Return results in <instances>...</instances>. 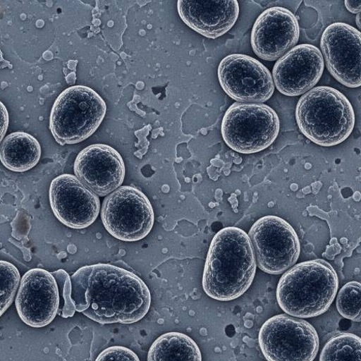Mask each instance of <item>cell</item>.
Here are the masks:
<instances>
[{"instance_id":"obj_1","label":"cell","mask_w":361,"mask_h":361,"mask_svg":"<svg viewBox=\"0 0 361 361\" xmlns=\"http://www.w3.org/2000/svg\"><path fill=\"white\" fill-rule=\"evenodd\" d=\"M71 279L75 311L100 324L135 323L152 305V295L143 281L121 267L87 265Z\"/></svg>"},{"instance_id":"obj_2","label":"cell","mask_w":361,"mask_h":361,"mask_svg":"<svg viewBox=\"0 0 361 361\" xmlns=\"http://www.w3.org/2000/svg\"><path fill=\"white\" fill-rule=\"evenodd\" d=\"M257 263L250 238L245 231L227 227L210 244L202 276L205 293L221 302L245 294L255 277Z\"/></svg>"},{"instance_id":"obj_3","label":"cell","mask_w":361,"mask_h":361,"mask_svg":"<svg viewBox=\"0 0 361 361\" xmlns=\"http://www.w3.org/2000/svg\"><path fill=\"white\" fill-rule=\"evenodd\" d=\"M339 281L336 269L324 259L298 263L281 278L276 292L280 307L296 318L324 314L332 305Z\"/></svg>"},{"instance_id":"obj_4","label":"cell","mask_w":361,"mask_h":361,"mask_svg":"<svg viewBox=\"0 0 361 361\" xmlns=\"http://www.w3.org/2000/svg\"><path fill=\"white\" fill-rule=\"evenodd\" d=\"M298 128L309 140L324 147L344 142L355 126V113L338 90L329 86L312 88L299 99L295 109Z\"/></svg>"},{"instance_id":"obj_5","label":"cell","mask_w":361,"mask_h":361,"mask_svg":"<svg viewBox=\"0 0 361 361\" xmlns=\"http://www.w3.org/2000/svg\"><path fill=\"white\" fill-rule=\"evenodd\" d=\"M106 113V104L94 90L74 85L56 99L51 111L49 129L61 145L79 143L92 136Z\"/></svg>"},{"instance_id":"obj_6","label":"cell","mask_w":361,"mask_h":361,"mask_svg":"<svg viewBox=\"0 0 361 361\" xmlns=\"http://www.w3.org/2000/svg\"><path fill=\"white\" fill-rule=\"evenodd\" d=\"M279 132L277 113L264 104L234 103L226 111L221 125L226 145L243 154L262 152L276 141Z\"/></svg>"},{"instance_id":"obj_7","label":"cell","mask_w":361,"mask_h":361,"mask_svg":"<svg viewBox=\"0 0 361 361\" xmlns=\"http://www.w3.org/2000/svg\"><path fill=\"white\" fill-rule=\"evenodd\" d=\"M259 344L267 361H313L319 348L314 327L287 314L274 316L264 323Z\"/></svg>"},{"instance_id":"obj_8","label":"cell","mask_w":361,"mask_h":361,"mask_svg":"<svg viewBox=\"0 0 361 361\" xmlns=\"http://www.w3.org/2000/svg\"><path fill=\"white\" fill-rule=\"evenodd\" d=\"M101 218L106 230L123 242H137L152 231L155 216L147 196L138 189L123 186L104 199Z\"/></svg>"},{"instance_id":"obj_9","label":"cell","mask_w":361,"mask_h":361,"mask_svg":"<svg viewBox=\"0 0 361 361\" xmlns=\"http://www.w3.org/2000/svg\"><path fill=\"white\" fill-rule=\"evenodd\" d=\"M257 267L269 275H281L295 265L300 254L298 236L284 219L267 216L256 221L248 234Z\"/></svg>"},{"instance_id":"obj_10","label":"cell","mask_w":361,"mask_h":361,"mask_svg":"<svg viewBox=\"0 0 361 361\" xmlns=\"http://www.w3.org/2000/svg\"><path fill=\"white\" fill-rule=\"evenodd\" d=\"M218 75L225 93L238 103L262 104L275 92L269 71L248 55L233 54L224 58Z\"/></svg>"},{"instance_id":"obj_11","label":"cell","mask_w":361,"mask_h":361,"mask_svg":"<svg viewBox=\"0 0 361 361\" xmlns=\"http://www.w3.org/2000/svg\"><path fill=\"white\" fill-rule=\"evenodd\" d=\"M52 212L60 223L73 229L92 226L99 217V197L71 174L56 177L49 188Z\"/></svg>"},{"instance_id":"obj_12","label":"cell","mask_w":361,"mask_h":361,"mask_svg":"<svg viewBox=\"0 0 361 361\" xmlns=\"http://www.w3.org/2000/svg\"><path fill=\"white\" fill-rule=\"evenodd\" d=\"M321 49L331 75L348 87L360 86L361 34L358 30L345 23L329 25L322 35Z\"/></svg>"},{"instance_id":"obj_13","label":"cell","mask_w":361,"mask_h":361,"mask_svg":"<svg viewBox=\"0 0 361 361\" xmlns=\"http://www.w3.org/2000/svg\"><path fill=\"white\" fill-rule=\"evenodd\" d=\"M59 302L58 284L51 273L35 268L23 275L16 298V307L25 324L35 328L47 326L56 316Z\"/></svg>"},{"instance_id":"obj_14","label":"cell","mask_w":361,"mask_h":361,"mask_svg":"<svg viewBox=\"0 0 361 361\" xmlns=\"http://www.w3.org/2000/svg\"><path fill=\"white\" fill-rule=\"evenodd\" d=\"M324 68L321 51L308 44L297 45L276 62L273 80L279 92L286 97L305 94L319 82Z\"/></svg>"},{"instance_id":"obj_15","label":"cell","mask_w":361,"mask_h":361,"mask_svg":"<svg viewBox=\"0 0 361 361\" xmlns=\"http://www.w3.org/2000/svg\"><path fill=\"white\" fill-rule=\"evenodd\" d=\"M75 176L98 197L108 196L122 186L126 165L121 155L105 144H94L82 150L74 165Z\"/></svg>"},{"instance_id":"obj_16","label":"cell","mask_w":361,"mask_h":361,"mask_svg":"<svg viewBox=\"0 0 361 361\" xmlns=\"http://www.w3.org/2000/svg\"><path fill=\"white\" fill-rule=\"evenodd\" d=\"M299 37L300 27L295 15L288 9L275 7L264 11L255 21L251 44L257 56L272 62L295 47Z\"/></svg>"},{"instance_id":"obj_17","label":"cell","mask_w":361,"mask_h":361,"mask_svg":"<svg viewBox=\"0 0 361 361\" xmlns=\"http://www.w3.org/2000/svg\"><path fill=\"white\" fill-rule=\"evenodd\" d=\"M177 8L188 26L212 39L228 32L239 15L236 0H179Z\"/></svg>"},{"instance_id":"obj_18","label":"cell","mask_w":361,"mask_h":361,"mask_svg":"<svg viewBox=\"0 0 361 361\" xmlns=\"http://www.w3.org/2000/svg\"><path fill=\"white\" fill-rule=\"evenodd\" d=\"M42 156L39 141L32 135L16 132L0 145V161L13 172H25L37 165Z\"/></svg>"},{"instance_id":"obj_19","label":"cell","mask_w":361,"mask_h":361,"mask_svg":"<svg viewBox=\"0 0 361 361\" xmlns=\"http://www.w3.org/2000/svg\"><path fill=\"white\" fill-rule=\"evenodd\" d=\"M147 361H202L197 343L189 336L180 333H168L150 347Z\"/></svg>"},{"instance_id":"obj_20","label":"cell","mask_w":361,"mask_h":361,"mask_svg":"<svg viewBox=\"0 0 361 361\" xmlns=\"http://www.w3.org/2000/svg\"><path fill=\"white\" fill-rule=\"evenodd\" d=\"M361 340L352 334H338L323 348L319 361H361Z\"/></svg>"},{"instance_id":"obj_21","label":"cell","mask_w":361,"mask_h":361,"mask_svg":"<svg viewBox=\"0 0 361 361\" xmlns=\"http://www.w3.org/2000/svg\"><path fill=\"white\" fill-rule=\"evenodd\" d=\"M20 281L18 268L11 262L0 260V317L13 304Z\"/></svg>"},{"instance_id":"obj_22","label":"cell","mask_w":361,"mask_h":361,"mask_svg":"<svg viewBox=\"0 0 361 361\" xmlns=\"http://www.w3.org/2000/svg\"><path fill=\"white\" fill-rule=\"evenodd\" d=\"M361 285L356 281L345 284L339 291L336 305L340 314L353 322L361 319Z\"/></svg>"},{"instance_id":"obj_23","label":"cell","mask_w":361,"mask_h":361,"mask_svg":"<svg viewBox=\"0 0 361 361\" xmlns=\"http://www.w3.org/2000/svg\"><path fill=\"white\" fill-rule=\"evenodd\" d=\"M51 274L57 282L60 298L57 314L63 318L72 317L75 314V307L72 299L71 277L63 269H59Z\"/></svg>"},{"instance_id":"obj_24","label":"cell","mask_w":361,"mask_h":361,"mask_svg":"<svg viewBox=\"0 0 361 361\" xmlns=\"http://www.w3.org/2000/svg\"><path fill=\"white\" fill-rule=\"evenodd\" d=\"M96 361H140L130 349L123 346H112L105 349Z\"/></svg>"},{"instance_id":"obj_25","label":"cell","mask_w":361,"mask_h":361,"mask_svg":"<svg viewBox=\"0 0 361 361\" xmlns=\"http://www.w3.org/2000/svg\"><path fill=\"white\" fill-rule=\"evenodd\" d=\"M9 126V114L6 106L0 102V143L7 133Z\"/></svg>"},{"instance_id":"obj_26","label":"cell","mask_w":361,"mask_h":361,"mask_svg":"<svg viewBox=\"0 0 361 361\" xmlns=\"http://www.w3.org/2000/svg\"><path fill=\"white\" fill-rule=\"evenodd\" d=\"M345 5L348 11L353 14H359L361 11V4L360 0H346Z\"/></svg>"},{"instance_id":"obj_27","label":"cell","mask_w":361,"mask_h":361,"mask_svg":"<svg viewBox=\"0 0 361 361\" xmlns=\"http://www.w3.org/2000/svg\"><path fill=\"white\" fill-rule=\"evenodd\" d=\"M1 62L6 63V61L3 58L0 59V66H1V68H6L7 66H8L10 68H13L11 65L1 64Z\"/></svg>"},{"instance_id":"obj_28","label":"cell","mask_w":361,"mask_h":361,"mask_svg":"<svg viewBox=\"0 0 361 361\" xmlns=\"http://www.w3.org/2000/svg\"><path fill=\"white\" fill-rule=\"evenodd\" d=\"M356 24L360 28V13L356 16Z\"/></svg>"}]
</instances>
